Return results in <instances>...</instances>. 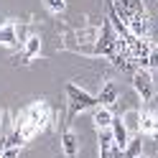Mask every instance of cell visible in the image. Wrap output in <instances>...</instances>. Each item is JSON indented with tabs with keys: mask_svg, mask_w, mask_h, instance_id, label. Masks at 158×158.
Returning <instances> with one entry per match:
<instances>
[{
	"mask_svg": "<svg viewBox=\"0 0 158 158\" xmlns=\"http://www.w3.org/2000/svg\"><path fill=\"white\" fill-rule=\"evenodd\" d=\"M46 123H48V105L46 102H36V105H31L21 117H18L15 127L26 135V140H28V138H33Z\"/></svg>",
	"mask_w": 158,
	"mask_h": 158,
	"instance_id": "cell-1",
	"label": "cell"
},
{
	"mask_svg": "<svg viewBox=\"0 0 158 158\" xmlns=\"http://www.w3.org/2000/svg\"><path fill=\"white\" fill-rule=\"evenodd\" d=\"M66 97H69V110H72V115L84 112V110H94L100 105L97 97H92L87 89H82L77 84H66Z\"/></svg>",
	"mask_w": 158,
	"mask_h": 158,
	"instance_id": "cell-2",
	"label": "cell"
},
{
	"mask_svg": "<svg viewBox=\"0 0 158 158\" xmlns=\"http://www.w3.org/2000/svg\"><path fill=\"white\" fill-rule=\"evenodd\" d=\"M115 48H117V33H115V28L110 26V21H105L102 33H100V38H97V44L89 48V54H97V56H112Z\"/></svg>",
	"mask_w": 158,
	"mask_h": 158,
	"instance_id": "cell-3",
	"label": "cell"
},
{
	"mask_svg": "<svg viewBox=\"0 0 158 158\" xmlns=\"http://www.w3.org/2000/svg\"><path fill=\"white\" fill-rule=\"evenodd\" d=\"M130 79H133V87H135V92L140 94V100L151 102L153 97H156V84H153L151 74H148V69H138V72H135Z\"/></svg>",
	"mask_w": 158,
	"mask_h": 158,
	"instance_id": "cell-4",
	"label": "cell"
},
{
	"mask_svg": "<svg viewBox=\"0 0 158 158\" xmlns=\"http://www.w3.org/2000/svg\"><path fill=\"white\" fill-rule=\"evenodd\" d=\"M110 8L120 15V21L127 23L135 13H145L143 8V0H110Z\"/></svg>",
	"mask_w": 158,
	"mask_h": 158,
	"instance_id": "cell-5",
	"label": "cell"
},
{
	"mask_svg": "<svg viewBox=\"0 0 158 158\" xmlns=\"http://www.w3.org/2000/svg\"><path fill=\"white\" fill-rule=\"evenodd\" d=\"M110 130H112V140H115V145L125 151V145L130 143V130H127L125 120H120V117H115V120H112V125H110Z\"/></svg>",
	"mask_w": 158,
	"mask_h": 158,
	"instance_id": "cell-6",
	"label": "cell"
},
{
	"mask_svg": "<svg viewBox=\"0 0 158 158\" xmlns=\"http://www.w3.org/2000/svg\"><path fill=\"white\" fill-rule=\"evenodd\" d=\"M127 28L135 38H148L151 36V28H148V15L145 13H135L130 21H127Z\"/></svg>",
	"mask_w": 158,
	"mask_h": 158,
	"instance_id": "cell-7",
	"label": "cell"
},
{
	"mask_svg": "<svg viewBox=\"0 0 158 158\" xmlns=\"http://www.w3.org/2000/svg\"><path fill=\"white\" fill-rule=\"evenodd\" d=\"M117 97H120V87H117L115 82H105L102 89H100L97 102H100V107H112V105L117 102Z\"/></svg>",
	"mask_w": 158,
	"mask_h": 158,
	"instance_id": "cell-8",
	"label": "cell"
},
{
	"mask_svg": "<svg viewBox=\"0 0 158 158\" xmlns=\"http://www.w3.org/2000/svg\"><path fill=\"white\" fill-rule=\"evenodd\" d=\"M92 120H94V127L97 130H107V127L112 125V112H110V107H100L97 105L94 107V112H92Z\"/></svg>",
	"mask_w": 158,
	"mask_h": 158,
	"instance_id": "cell-9",
	"label": "cell"
},
{
	"mask_svg": "<svg viewBox=\"0 0 158 158\" xmlns=\"http://www.w3.org/2000/svg\"><path fill=\"white\" fill-rule=\"evenodd\" d=\"M61 148H64L66 158H77V151H79V140H77V135H74L72 130H64V135H61Z\"/></svg>",
	"mask_w": 158,
	"mask_h": 158,
	"instance_id": "cell-10",
	"label": "cell"
},
{
	"mask_svg": "<svg viewBox=\"0 0 158 158\" xmlns=\"http://www.w3.org/2000/svg\"><path fill=\"white\" fill-rule=\"evenodd\" d=\"M0 44L10 46V48L18 46V31H15V26H13V23H8V26L0 28Z\"/></svg>",
	"mask_w": 158,
	"mask_h": 158,
	"instance_id": "cell-11",
	"label": "cell"
},
{
	"mask_svg": "<svg viewBox=\"0 0 158 158\" xmlns=\"http://www.w3.org/2000/svg\"><path fill=\"white\" fill-rule=\"evenodd\" d=\"M38 51H41V38H38V36H28L26 38V46H23V61H31Z\"/></svg>",
	"mask_w": 158,
	"mask_h": 158,
	"instance_id": "cell-12",
	"label": "cell"
},
{
	"mask_svg": "<svg viewBox=\"0 0 158 158\" xmlns=\"http://www.w3.org/2000/svg\"><path fill=\"white\" fill-rule=\"evenodd\" d=\"M140 151H143V138H140V133H138L135 138H130V143L125 145L123 156H125V158H138V156H140Z\"/></svg>",
	"mask_w": 158,
	"mask_h": 158,
	"instance_id": "cell-13",
	"label": "cell"
},
{
	"mask_svg": "<svg viewBox=\"0 0 158 158\" xmlns=\"http://www.w3.org/2000/svg\"><path fill=\"white\" fill-rule=\"evenodd\" d=\"M23 143H26V135H23L21 130H18V127H15V130L5 138V145H8V148H21Z\"/></svg>",
	"mask_w": 158,
	"mask_h": 158,
	"instance_id": "cell-14",
	"label": "cell"
},
{
	"mask_svg": "<svg viewBox=\"0 0 158 158\" xmlns=\"http://www.w3.org/2000/svg\"><path fill=\"white\" fill-rule=\"evenodd\" d=\"M44 5H46V10H48V13L59 15V13H64V8H66V0H44Z\"/></svg>",
	"mask_w": 158,
	"mask_h": 158,
	"instance_id": "cell-15",
	"label": "cell"
},
{
	"mask_svg": "<svg viewBox=\"0 0 158 158\" xmlns=\"http://www.w3.org/2000/svg\"><path fill=\"white\" fill-rule=\"evenodd\" d=\"M148 69H158V46H153L148 54Z\"/></svg>",
	"mask_w": 158,
	"mask_h": 158,
	"instance_id": "cell-16",
	"label": "cell"
},
{
	"mask_svg": "<svg viewBox=\"0 0 158 158\" xmlns=\"http://www.w3.org/2000/svg\"><path fill=\"white\" fill-rule=\"evenodd\" d=\"M18 151H21V148H5L0 158H18Z\"/></svg>",
	"mask_w": 158,
	"mask_h": 158,
	"instance_id": "cell-17",
	"label": "cell"
},
{
	"mask_svg": "<svg viewBox=\"0 0 158 158\" xmlns=\"http://www.w3.org/2000/svg\"><path fill=\"white\" fill-rule=\"evenodd\" d=\"M110 158H125V156H123V148H117V145H115V148H112V153H110Z\"/></svg>",
	"mask_w": 158,
	"mask_h": 158,
	"instance_id": "cell-18",
	"label": "cell"
},
{
	"mask_svg": "<svg viewBox=\"0 0 158 158\" xmlns=\"http://www.w3.org/2000/svg\"><path fill=\"white\" fill-rule=\"evenodd\" d=\"M5 148H8V145H5V138H0V156H3V151H5Z\"/></svg>",
	"mask_w": 158,
	"mask_h": 158,
	"instance_id": "cell-19",
	"label": "cell"
},
{
	"mask_svg": "<svg viewBox=\"0 0 158 158\" xmlns=\"http://www.w3.org/2000/svg\"><path fill=\"white\" fill-rule=\"evenodd\" d=\"M138 158H140V156H138Z\"/></svg>",
	"mask_w": 158,
	"mask_h": 158,
	"instance_id": "cell-20",
	"label": "cell"
}]
</instances>
